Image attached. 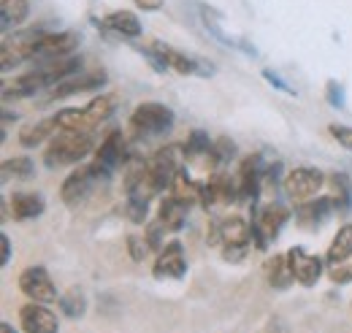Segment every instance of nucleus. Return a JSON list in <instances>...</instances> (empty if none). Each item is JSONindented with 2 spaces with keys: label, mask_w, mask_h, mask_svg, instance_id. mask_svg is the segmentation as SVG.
<instances>
[{
  "label": "nucleus",
  "mask_w": 352,
  "mask_h": 333,
  "mask_svg": "<svg viewBox=\"0 0 352 333\" xmlns=\"http://www.w3.org/2000/svg\"><path fill=\"white\" fill-rule=\"evenodd\" d=\"M117 109V98L114 95H98L95 100H89L85 109H63L54 122L60 130H74V133H92L100 122H106Z\"/></svg>",
  "instance_id": "1"
},
{
  "label": "nucleus",
  "mask_w": 352,
  "mask_h": 333,
  "mask_svg": "<svg viewBox=\"0 0 352 333\" xmlns=\"http://www.w3.org/2000/svg\"><path fill=\"white\" fill-rule=\"evenodd\" d=\"M95 141H92V133H74V130H60L52 136L49 147L44 152V163L46 168H63V166H74L79 160H85L89 152H92Z\"/></svg>",
  "instance_id": "2"
},
{
  "label": "nucleus",
  "mask_w": 352,
  "mask_h": 333,
  "mask_svg": "<svg viewBox=\"0 0 352 333\" xmlns=\"http://www.w3.org/2000/svg\"><path fill=\"white\" fill-rule=\"evenodd\" d=\"M212 241H220L228 260L239 263L252 241V225L244 217H225L220 225L212 228Z\"/></svg>",
  "instance_id": "3"
},
{
  "label": "nucleus",
  "mask_w": 352,
  "mask_h": 333,
  "mask_svg": "<svg viewBox=\"0 0 352 333\" xmlns=\"http://www.w3.org/2000/svg\"><path fill=\"white\" fill-rule=\"evenodd\" d=\"M174 127V111L166 103H141L135 106L131 114V130L138 138H152V136H163Z\"/></svg>",
  "instance_id": "4"
},
{
  "label": "nucleus",
  "mask_w": 352,
  "mask_h": 333,
  "mask_svg": "<svg viewBox=\"0 0 352 333\" xmlns=\"http://www.w3.org/2000/svg\"><path fill=\"white\" fill-rule=\"evenodd\" d=\"M109 173H111V171H106V168L98 166V163L76 168L74 173H68V179H65L63 187H60L63 204H65V206H79L103 179H109Z\"/></svg>",
  "instance_id": "5"
},
{
  "label": "nucleus",
  "mask_w": 352,
  "mask_h": 333,
  "mask_svg": "<svg viewBox=\"0 0 352 333\" xmlns=\"http://www.w3.org/2000/svg\"><path fill=\"white\" fill-rule=\"evenodd\" d=\"M287 208L279 206V204H265V206H258L255 214H252V239H255V247L258 250H265L271 241H276L282 225L287 222Z\"/></svg>",
  "instance_id": "6"
},
{
  "label": "nucleus",
  "mask_w": 352,
  "mask_h": 333,
  "mask_svg": "<svg viewBox=\"0 0 352 333\" xmlns=\"http://www.w3.org/2000/svg\"><path fill=\"white\" fill-rule=\"evenodd\" d=\"M44 36V30H22V33H14V36H6L0 43L3 71H11L14 65H19L25 60H33V52H36V46Z\"/></svg>",
  "instance_id": "7"
},
{
  "label": "nucleus",
  "mask_w": 352,
  "mask_h": 333,
  "mask_svg": "<svg viewBox=\"0 0 352 333\" xmlns=\"http://www.w3.org/2000/svg\"><path fill=\"white\" fill-rule=\"evenodd\" d=\"M325 184V176L320 168H311V166H298L293 171H287L285 182H282V190L287 198L293 201H309L320 193V187Z\"/></svg>",
  "instance_id": "8"
},
{
  "label": "nucleus",
  "mask_w": 352,
  "mask_h": 333,
  "mask_svg": "<svg viewBox=\"0 0 352 333\" xmlns=\"http://www.w3.org/2000/svg\"><path fill=\"white\" fill-rule=\"evenodd\" d=\"M79 46V36L76 33H46L44 39L38 41L36 52H33V60L36 65H49V63H57V60H65L71 57V52Z\"/></svg>",
  "instance_id": "9"
},
{
  "label": "nucleus",
  "mask_w": 352,
  "mask_h": 333,
  "mask_svg": "<svg viewBox=\"0 0 352 333\" xmlns=\"http://www.w3.org/2000/svg\"><path fill=\"white\" fill-rule=\"evenodd\" d=\"M19 290L36 303H54L57 301V288H54L49 271L41 266H30L19 274Z\"/></svg>",
  "instance_id": "10"
},
{
  "label": "nucleus",
  "mask_w": 352,
  "mask_h": 333,
  "mask_svg": "<svg viewBox=\"0 0 352 333\" xmlns=\"http://www.w3.org/2000/svg\"><path fill=\"white\" fill-rule=\"evenodd\" d=\"M287 260H290V271H293V279L304 288L317 285V279L322 277V257L320 255H311L304 247H293L287 250Z\"/></svg>",
  "instance_id": "11"
},
{
  "label": "nucleus",
  "mask_w": 352,
  "mask_h": 333,
  "mask_svg": "<svg viewBox=\"0 0 352 333\" xmlns=\"http://www.w3.org/2000/svg\"><path fill=\"white\" fill-rule=\"evenodd\" d=\"M152 274H155V279H182V277L187 274V255H184V247H182L179 241L166 244V247L160 250V255H157L155 266H152Z\"/></svg>",
  "instance_id": "12"
},
{
  "label": "nucleus",
  "mask_w": 352,
  "mask_h": 333,
  "mask_svg": "<svg viewBox=\"0 0 352 333\" xmlns=\"http://www.w3.org/2000/svg\"><path fill=\"white\" fill-rule=\"evenodd\" d=\"M19 325L25 333H57L60 323L54 317V312H49L44 303H25L19 309Z\"/></svg>",
  "instance_id": "13"
},
{
  "label": "nucleus",
  "mask_w": 352,
  "mask_h": 333,
  "mask_svg": "<svg viewBox=\"0 0 352 333\" xmlns=\"http://www.w3.org/2000/svg\"><path fill=\"white\" fill-rule=\"evenodd\" d=\"M239 198V182H233L230 176L225 173H214L204 187H201V204L206 208L222 206V204H230Z\"/></svg>",
  "instance_id": "14"
},
{
  "label": "nucleus",
  "mask_w": 352,
  "mask_h": 333,
  "mask_svg": "<svg viewBox=\"0 0 352 333\" xmlns=\"http://www.w3.org/2000/svg\"><path fill=\"white\" fill-rule=\"evenodd\" d=\"M125 158H128V141H125L122 130H111V133L100 141V147L95 149V163L103 166L106 171L120 168L125 163Z\"/></svg>",
  "instance_id": "15"
},
{
  "label": "nucleus",
  "mask_w": 352,
  "mask_h": 333,
  "mask_svg": "<svg viewBox=\"0 0 352 333\" xmlns=\"http://www.w3.org/2000/svg\"><path fill=\"white\" fill-rule=\"evenodd\" d=\"M265 179V168H263V160H261V155H252V158H247L241 168H239V198L241 201H255L258 198V193H261V182Z\"/></svg>",
  "instance_id": "16"
},
{
  "label": "nucleus",
  "mask_w": 352,
  "mask_h": 333,
  "mask_svg": "<svg viewBox=\"0 0 352 333\" xmlns=\"http://www.w3.org/2000/svg\"><path fill=\"white\" fill-rule=\"evenodd\" d=\"M331 211H333L331 198H309V201H301V206L296 211V222L307 230H317L331 217Z\"/></svg>",
  "instance_id": "17"
},
{
  "label": "nucleus",
  "mask_w": 352,
  "mask_h": 333,
  "mask_svg": "<svg viewBox=\"0 0 352 333\" xmlns=\"http://www.w3.org/2000/svg\"><path fill=\"white\" fill-rule=\"evenodd\" d=\"M8 208L16 222H28V219H36L44 214L46 201L41 193H14L8 198Z\"/></svg>",
  "instance_id": "18"
},
{
  "label": "nucleus",
  "mask_w": 352,
  "mask_h": 333,
  "mask_svg": "<svg viewBox=\"0 0 352 333\" xmlns=\"http://www.w3.org/2000/svg\"><path fill=\"white\" fill-rule=\"evenodd\" d=\"M187 208H190V204L182 201V198H176L174 193H171V195H166V201L160 204L157 219L163 222L166 230H179V228L184 225V219H187Z\"/></svg>",
  "instance_id": "19"
},
{
  "label": "nucleus",
  "mask_w": 352,
  "mask_h": 333,
  "mask_svg": "<svg viewBox=\"0 0 352 333\" xmlns=\"http://www.w3.org/2000/svg\"><path fill=\"white\" fill-rule=\"evenodd\" d=\"M265 279L276 290H285V288H290V282H296L293 279V271H290L287 255H274V257L265 260Z\"/></svg>",
  "instance_id": "20"
},
{
  "label": "nucleus",
  "mask_w": 352,
  "mask_h": 333,
  "mask_svg": "<svg viewBox=\"0 0 352 333\" xmlns=\"http://www.w3.org/2000/svg\"><path fill=\"white\" fill-rule=\"evenodd\" d=\"M103 25H106L111 33L122 36V39H138V36H141V22H138V17H135L133 11H111V14L103 19Z\"/></svg>",
  "instance_id": "21"
},
{
  "label": "nucleus",
  "mask_w": 352,
  "mask_h": 333,
  "mask_svg": "<svg viewBox=\"0 0 352 333\" xmlns=\"http://www.w3.org/2000/svg\"><path fill=\"white\" fill-rule=\"evenodd\" d=\"M106 82V76L103 74H87V76H79V79H74V82H60L54 89H52V95H49V100H57V98H68V95H76V92H87V89H95V87H100V84Z\"/></svg>",
  "instance_id": "22"
},
{
  "label": "nucleus",
  "mask_w": 352,
  "mask_h": 333,
  "mask_svg": "<svg viewBox=\"0 0 352 333\" xmlns=\"http://www.w3.org/2000/svg\"><path fill=\"white\" fill-rule=\"evenodd\" d=\"M30 14V3L28 0H0V19H3V30L19 28Z\"/></svg>",
  "instance_id": "23"
},
{
  "label": "nucleus",
  "mask_w": 352,
  "mask_h": 333,
  "mask_svg": "<svg viewBox=\"0 0 352 333\" xmlns=\"http://www.w3.org/2000/svg\"><path fill=\"white\" fill-rule=\"evenodd\" d=\"M54 117L52 120H44V122H38V125H28L25 130H19V144L25 147V149H36V147H41L46 138H52L54 136Z\"/></svg>",
  "instance_id": "24"
},
{
  "label": "nucleus",
  "mask_w": 352,
  "mask_h": 333,
  "mask_svg": "<svg viewBox=\"0 0 352 333\" xmlns=\"http://www.w3.org/2000/svg\"><path fill=\"white\" fill-rule=\"evenodd\" d=\"M328 184H331V195L328 198L333 201V208L347 211L352 206V184L347 179V173H331Z\"/></svg>",
  "instance_id": "25"
},
{
  "label": "nucleus",
  "mask_w": 352,
  "mask_h": 333,
  "mask_svg": "<svg viewBox=\"0 0 352 333\" xmlns=\"http://www.w3.org/2000/svg\"><path fill=\"white\" fill-rule=\"evenodd\" d=\"M344 257H352V222L339 228V233L333 236L331 247L325 252V260L328 263H336V260H344Z\"/></svg>",
  "instance_id": "26"
},
{
  "label": "nucleus",
  "mask_w": 352,
  "mask_h": 333,
  "mask_svg": "<svg viewBox=\"0 0 352 333\" xmlns=\"http://www.w3.org/2000/svg\"><path fill=\"white\" fill-rule=\"evenodd\" d=\"M60 309H63L65 317L79 320V317H85V312H87V295L79 290V288H71L65 295H60Z\"/></svg>",
  "instance_id": "27"
},
{
  "label": "nucleus",
  "mask_w": 352,
  "mask_h": 333,
  "mask_svg": "<svg viewBox=\"0 0 352 333\" xmlns=\"http://www.w3.org/2000/svg\"><path fill=\"white\" fill-rule=\"evenodd\" d=\"M33 160L30 158H14V160H6L3 163V176H16V179H28L33 176Z\"/></svg>",
  "instance_id": "28"
},
{
  "label": "nucleus",
  "mask_w": 352,
  "mask_h": 333,
  "mask_svg": "<svg viewBox=\"0 0 352 333\" xmlns=\"http://www.w3.org/2000/svg\"><path fill=\"white\" fill-rule=\"evenodd\" d=\"M328 277H331V282H336V285L352 282V257L328 263Z\"/></svg>",
  "instance_id": "29"
},
{
  "label": "nucleus",
  "mask_w": 352,
  "mask_h": 333,
  "mask_svg": "<svg viewBox=\"0 0 352 333\" xmlns=\"http://www.w3.org/2000/svg\"><path fill=\"white\" fill-rule=\"evenodd\" d=\"M146 208H149V198H141V195L128 198V217L133 222H144L146 219Z\"/></svg>",
  "instance_id": "30"
},
{
  "label": "nucleus",
  "mask_w": 352,
  "mask_h": 333,
  "mask_svg": "<svg viewBox=\"0 0 352 333\" xmlns=\"http://www.w3.org/2000/svg\"><path fill=\"white\" fill-rule=\"evenodd\" d=\"M128 250H131L133 260L141 263V260L146 257V252H149V244H146L144 239H138V236H128Z\"/></svg>",
  "instance_id": "31"
},
{
  "label": "nucleus",
  "mask_w": 352,
  "mask_h": 333,
  "mask_svg": "<svg viewBox=\"0 0 352 333\" xmlns=\"http://www.w3.org/2000/svg\"><path fill=\"white\" fill-rule=\"evenodd\" d=\"M331 130V136L344 147V149H350L352 152V127H347V125H331L328 127Z\"/></svg>",
  "instance_id": "32"
},
{
  "label": "nucleus",
  "mask_w": 352,
  "mask_h": 333,
  "mask_svg": "<svg viewBox=\"0 0 352 333\" xmlns=\"http://www.w3.org/2000/svg\"><path fill=\"white\" fill-rule=\"evenodd\" d=\"M233 149H236V147H233V141H228V138L214 141V158H217V166L233 158Z\"/></svg>",
  "instance_id": "33"
},
{
  "label": "nucleus",
  "mask_w": 352,
  "mask_h": 333,
  "mask_svg": "<svg viewBox=\"0 0 352 333\" xmlns=\"http://www.w3.org/2000/svg\"><path fill=\"white\" fill-rule=\"evenodd\" d=\"M328 100H331L336 109H342V106H344V89H342L336 82H328Z\"/></svg>",
  "instance_id": "34"
},
{
  "label": "nucleus",
  "mask_w": 352,
  "mask_h": 333,
  "mask_svg": "<svg viewBox=\"0 0 352 333\" xmlns=\"http://www.w3.org/2000/svg\"><path fill=\"white\" fill-rule=\"evenodd\" d=\"M0 247H3V255H0V266H6L8 260H11V239L3 233L0 236Z\"/></svg>",
  "instance_id": "35"
},
{
  "label": "nucleus",
  "mask_w": 352,
  "mask_h": 333,
  "mask_svg": "<svg viewBox=\"0 0 352 333\" xmlns=\"http://www.w3.org/2000/svg\"><path fill=\"white\" fill-rule=\"evenodd\" d=\"M138 8H144V11H157V8H163V3L166 0H133Z\"/></svg>",
  "instance_id": "36"
},
{
  "label": "nucleus",
  "mask_w": 352,
  "mask_h": 333,
  "mask_svg": "<svg viewBox=\"0 0 352 333\" xmlns=\"http://www.w3.org/2000/svg\"><path fill=\"white\" fill-rule=\"evenodd\" d=\"M263 76H265V79H268V82H271V84H276V87H279V89H285V92H293V89H290V87H287V84L282 82V79H279V76H276V74H271V71H263Z\"/></svg>",
  "instance_id": "37"
},
{
  "label": "nucleus",
  "mask_w": 352,
  "mask_h": 333,
  "mask_svg": "<svg viewBox=\"0 0 352 333\" xmlns=\"http://www.w3.org/2000/svg\"><path fill=\"white\" fill-rule=\"evenodd\" d=\"M0 333H16V331H14L11 323H0Z\"/></svg>",
  "instance_id": "38"
}]
</instances>
